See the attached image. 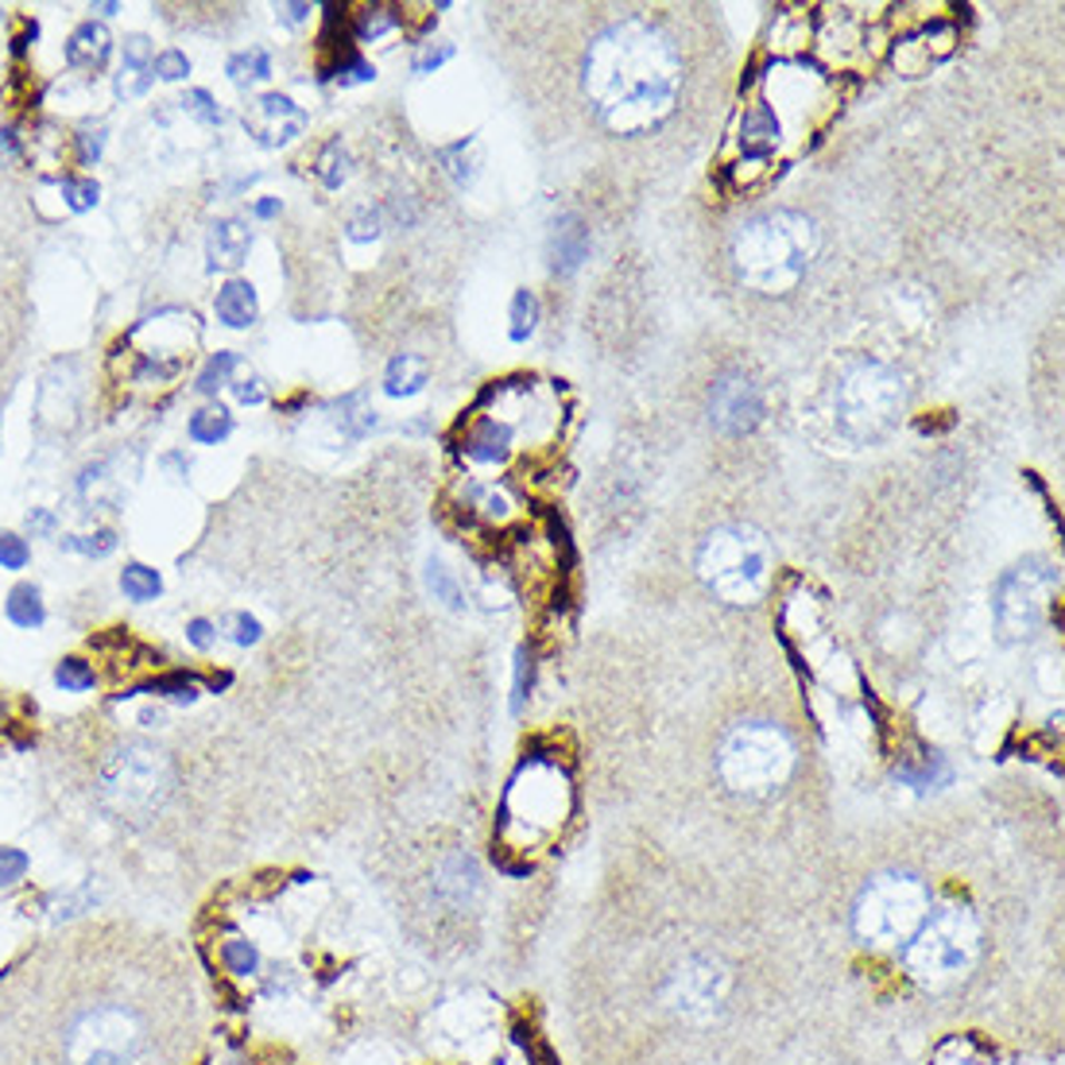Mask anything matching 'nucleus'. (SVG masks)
Instances as JSON below:
<instances>
[{
  "instance_id": "1",
  "label": "nucleus",
  "mask_w": 1065,
  "mask_h": 1065,
  "mask_svg": "<svg viewBox=\"0 0 1065 1065\" xmlns=\"http://www.w3.org/2000/svg\"><path fill=\"white\" fill-rule=\"evenodd\" d=\"M582 82L608 133L636 136L671 117L682 89V55L655 23L624 20L593 39Z\"/></svg>"
},
{
  "instance_id": "2",
  "label": "nucleus",
  "mask_w": 1065,
  "mask_h": 1065,
  "mask_svg": "<svg viewBox=\"0 0 1065 1065\" xmlns=\"http://www.w3.org/2000/svg\"><path fill=\"white\" fill-rule=\"evenodd\" d=\"M818 248L814 222L794 209H775L744 222L733 237L736 275L760 295H786L807 275Z\"/></svg>"
},
{
  "instance_id": "3",
  "label": "nucleus",
  "mask_w": 1065,
  "mask_h": 1065,
  "mask_svg": "<svg viewBox=\"0 0 1065 1065\" xmlns=\"http://www.w3.org/2000/svg\"><path fill=\"white\" fill-rule=\"evenodd\" d=\"M902 411H907V380L899 369L876 356L844 364L829 384V419L837 438L852 446L883 442L899 427Z\"/></svg>"
},
{
  "instance_id": "4",
  "label": "nucleus",
  "mask_w": 1065,
  "mask_h": 1065,
  "mask_svg": "<svg viewBox=\"0 0 1065 1065\" xmlns=\"http://www.w3.org/2000/svg\"><path fill=\"white\" fill-rule=\"evenodd\" d=\"M702 582L729 605H752L771 582V550L752 527H717L697 550Z\"/></svg>"
},
{
  "instance_id": "5",
  "label": "nucleus",
  "mask_w": 1065,
  "mask_h": 1065,
  "mask_svg": "<svg viewBox=\"0 0 1065 1065\" xmlns=\"http://www.w3.org/2000/svg\"><path fill=\"white\" fill-rule=\"evenodd\" d=\"M980 954V926L973 910L965 907H941L922 918L907 941V969L915 980L941 988V984L961 980L973 969Z\"/></svg>"
},
{
  "instance_id": "6",
  "label": "nucleus",
  "mask_w": 1065,
  "mask_h": 1065,
  "mask_svg": "<svg viewBox=\"0 0 1065 1065\" xmlns=\"http://www.w3.org/2000/svg\"><path fill=\"white\" fill-rule=\"evenodd\" d=\"M794 768V748L783 729L752 721L729 733L721 748V779L740 794H763L786 783Z\"/></svg>"
},
{
  "instance_id": "7",
  "label": "nucleus",
  "mask_w": 1065,
  "mask_h": 1065,
  "mask_svg": "<svg viewBox=\"0 0 1065 1065\" xmlns=\"http://www.w3.org/2000/svg\"><path fill=\"white\" fill-rule=\"evenodd\" d=\"M930 915V896L915 876H876L857 899V934L872 946H907Z\"/></svg>"
},
{
  "instance_id": "8",
  "label": "nucleus",
  "mask_w": 1065,
  "mask_h": 1065,
  "mask_svg": "<svg viewBox=\"0 0 1065 1065\" xmlns=\"http://www.w3.org/2000/svg\"><path fill=\"white\" fill-rule=\"evenodd\" d=\"M170 768L167 755L140 740H128L117 752H109L101 768V794L120 814H148L167 799Z\"/></svg>"
},
{
  "instance_id": "9",
  "label": "nucleus",
  "mask_w": 1065,
  "mask_h": 1065,
  "mask_svg": "<svg viewBox=\"0 0 1065 1065\" xmlns=\"http://www.w3.org/2000/svg\"><path fill=\"white\" fill-rule=\"evenodd\" d=\"M1058 582H1062L1058 566L1038 563V558L1012 566V570L999 577L991 608H996V628L1007 644H1015V639H1030L1038 628H1043L1046 608H1051L1054 593H1058Z\"/></svg>"
},
{
  "instance_id": "10",
  "label": "nucleus",
  "mask_w": 1065,
  "mask_h": 1065,
  "mask_svg": "<svg viewBox=\"0 0 1065 1065\" xmlns=\"http://www.w3.org/2000/svg\"><path fill=\"white\" fill-rule=\"evenodd\" d=\"M67 1051L75 1065H136L140 1027L120 1007H97L70 1027Z\"/></svg>"
},
{
  "instance_id": "11",
  "label": "nucleus",
  "mask_w": 1065,
  "mask_h": 1065,
  "mask_svg": "<svg viewBox=\"0 0 1065 1065\" xmlns=\"http://www.w3.org/2000/svg\"><path fill=\"white\" fill-rule=\"evenodd\" d=\"M725 996H729V973H725V965L713 961V957L682 961L678 969L671 973L666 991H663L671 1012L682 1015V1019H690V1023L713 1019V1015L721 1012V1004H725Z\"/></svg>"
},
{
  "instance_id": "12",
  "label": "nucleus",
  "mask_w": 1065,
  "mask_h": 1065,
  "mask_svg": "<svg viewBox=\"0 0 1065 1065\" xmlns=\"http://www.w3.org/2000/svg\"><path fill=\"white\" fill-rule=\"evenodd\" d=\"M306 125H311V113L303 105H295V97L280 94V89L252 97L245 109V133L260 148H287V144H295L306 133Z\"/></svg>"
},
{
  "instance_id": "13",
  "label": "nucleus",
  "mask_w": 1065,
  "mask_h": 1065,
  "mask_svg": "<svg viewBox=\"0 0 1065 1065\" xmlns=\"http://www.w3.org/2000/svg\"><path fill=\"white\" fill-rule=\"evenodd\" d=\"M710 419L721 434H748L755 430V422L763 419V392L755 380H748L744 372H729L713 384L710 395Z\"/></svg>"
},
{
  "instance_id": "14",
  "label": "nucleus",
  "mask_w": 1065,
  "mask_h": 1065,
  "mask_svg": "<svg viewBox=\"0 0 1065 1065\" xmlns=\"http://www.w3.org/2000/svg\"><path fill=\"white\" fill-rule=\"evenodd\" d=\"M736 144L748 164H768V159L783 148V120H779V113L771 109L768 101H752L740 113Z\"/></svg>"
},
{
  "instance_id": "15",
  "label": "nucleus",
  "mask_w": 1065,
  "mask_h": 1065,
  "mask_svg": "<svg viewBox=\"0 0 1065 1065\" xmlns=\"http://www.w3.org/2000/svg\"><path fill=\"white\" fill-rule=\"evenodd\" d=\"M252 252V229L245 217H217L206 237V267L209 272H237Z\"/></svg>"
},
{
  "instance_id": "16",
  "label": "nucleus",
  "mask_w": 1065,
  "mask_h": 1065,
  "mask_svg": "<svg viewBox=\"0 0 1065 1065\" xmlns=\"http://www.w3.org/2000/svg\"><path fill=\"white\" fill-rule=\"evenodd\" d=\"M152 59H156V51H152L148 36L125 39V47H120V75L117 82H113V94H117L120 101H133V97H144L152 89V82H156Z\"/></svg>"
},
{
  "instance_id": "17",
  "label": "nucleus",
  "mask_w": 1065,
  "mask_h": 1065,
  "mask_svg": "<svg viewBox=\"0 0 1065 1065\" xmlns=\"http://www.w3.org/2000/svg\"><path fill=\"white\" fill-rule=\"evenodd\" d=\"M589 256V229L577 214H566L555 222L550 233V272L555 275H574L577 267Z\"/></svg>"
},
{
  "instance_id": "18",
  "label": "nucleus",
  "mask_w": 1065,
  "mask_h": 1065,
  "mask_svg": "<svg viewBox=\"0 0 1065 1065\" xmlns=\"http://www.w3.org/2000/svg\"><path fill=\"white\" fill-rule=\"evenodd\" d=\"M113 55V36L101 20H86L67 39V67L70 70H101Z\"/></svg>"
},
{
  "instance_id": "19",
  "label": "nucleus",
  "mask_w": 1065,
  "mask_h": 1065,
  "mask_svg": "<svg viewBox=\"0 0 1065 1065\" xmlns=\"http://www.w3.org/2000/svg\"><path fill=\"white\" fill-rule=\"evenodd\" d=\"M214 314H217V322H222V326L248 330L252 322H256V314H260L256 287H252L248 280H225L222 287H217Z\"/></svg>"
},
{
  "instance_id": "20",
  "label": "nucleus",
  "mask_w": 1065,
  "mask_h": 1065,
  "mask_svg": "<svg viewBox=\"0 0 1065 1065\" xmlns=\"http://www.w3.org/2000/svg\"><path fill=\"white\" fill-rule=\"evenodd\" d=\"M430 384V361L422 353H395L384 369V392L392 400H411Z\"/></svg>"
},
{
  "instance_id": "21",
  "label": "nucleus",
  "mask_w": 1065,
  "mask_h": 1065,
  "mask_svg": "<svg viewBox=\"0 0 1065 1065\" xmlns=\"http://www.w3.org/2000/svg\"><path fill=\"white\" fill-rule=\"evenodd\" d=\"M4 616L16 624V628H23V632L43 628L47 605H43V593H39V585H31V582L16 585V589L8 593V600H4Z\"/></svg>"
},
{
  "instance_id": "22",
  "label": "nucleus",
  "mask_w": 1065,
  "mask_h": 1065,
  "mask_svg": "<svg viewBox=\"0 0 1065 1065\" xmlns=\"http://www.w3.org/2000/svg\"><path fill=\"white\" fill-rule=\"evenodd\" d=\"M186 434H190V442H198V446H217V442H225V438L233 434V414H229V408H222V403H209V408L194 411L190 422H186Z\"/></svg>"
},
{
  "instance_id": "23",
  "label": "nucleus",
  "mask_w": 1065,
  "mask_h": 1065,
  "mask_svg": "<svg viewBox=\"0 0 1065 1065\" xmlns=\"http://www.w3.org/2000/svg\"><path fill=\"white\" fill-rule=\"evenodd\" d=\"M314 175H319V183L326 186V190H341V186L349 183V175H353V156H349L345 144L330 140L326 148L319 152V159H314Z\"/></svg>"
},
{
  "instance_id": "24",
  "label": "nucleus",
  "mask_w": 1065,
  "mask_h": 1065,
  "mask_svg": "<svg viewBox=\"0 0 1065 1065\" xmlns=\"http://www.w3.org/2000/svg\"><path fill=\"white\" fill-rule=\"evenodd\" d=\"M120 593H125L128 600H136V605H148V600H156L159 593H164V577L144 563H128L125 570H120Z\"/></svg>"
},
{
  "instance_id": "25",
  "label": "nucleus",
  "mask_w": 1065,
  "mask_h": 1065,
  "mask_svg": "<svg viewBox=\"0 0 1065 1065\" xmlns=\"http://www.w3.org/2000/svg\"><path fill=\"white\" fill-rule=\"evenodd\" d=\"M338 427H341V438H349V442H356V438H369L372 430H377V411L364 408V395L353 392L345 395V400L338 403Z\"/></svg>"
},
{
  "instance_id": "26",
  "label": "nucleus",
  "mask_w": 1065,
  "mask_h": 1065,
  "mask_svg": "<svg viewBox=\"0 0 1065 1065\" xmlns=\"http://www.w3.org/2000/svg\"><path fill=\"white\" fill-rule=\"evenodd\" d=\"M539 299H535V291L519 287L516 299H511V326H508V338L516 341V345H524L527 338H535V330H539Z\"/></svg>"
},
{
  "instance_id": "27",
  "label": "nucleus",
  "mask_w": 1065,
  "mask_h": 1065,
  "mask_svg": "<svg viewBox=\"0 0 1065 1065\" xmlns=\"http://www.w3.org/2000/svg\"><path fill=\"white\" fill-rule=\"evenodd\" d=\"M225 75H229L237 86L267 82V78H272V59H267V51H260V47H252V51H237L229 62H225Z\"/></svg>"
},
{
  "instance_id": "28",
  "label": "nucleus",
  "mask_w": 1065,
  "mask_h": 1065,
  "mask_svg": "<svg viewBox=\"0 0 1065 1065\" xmlns=\"http://www.w3.org/2000/svg\"><path fill=\"white\" fill-rule=\"evenodd\" d=\"M59 194H62V202H67L70 214H86V209H94L97 198H101V186H97L94 178H82V175H62Z\"/></svg>"
},
{
  "instance_id": "29",
  "label": "nucleus",
  "mask_w": 1065,
  "mask_h": 1065,
  "mask_svg": "<svg viewBox=\"0 0 1065 1065\" xmlns=\"http://www.w3.org/2000/svg\"><path fill=\"white\" fill-rule=\"evenodd\" d=\"M62 550H75V555H86V558H105L117 550V531H109V527H97V531L89 535H62L59 539Z\"/></svg>"
},
{
  "instance_id": "30",
  "label": "nucleus",
  "mask_w": 1065,
  "mask_h": 1065,
  "mask_svg": "<svg viewBox=\"0 0 1065 1065\" xmlns=\"http://www.w3.org/2000/svg\"><path fill=\"white\" fill-rule=\"evenodd\" d=\"M237 369V353H229V349H217L214 356L206 361V369L198 372V392L202 395H217L225 384H229V372Z\"/></svg>"
},
{
  "instance_id": "31",
  "label": "nucleus",
  "mask_w": 1065,
  "mask_h": 1065,
  "mask_svg": "<svg viewBox=\"0 0 1065 1065\" xmlns=\"http://www.w3.org/2000/svg\"><path fill=\"white\" fill-rule=\"evenodd\" d=\"M427 589L434 593V600H442L446 608H466V593H461V585L453 582V574L446 570L438 558L427 563Z\"/></svg>"
},
{
  "instance_id": "32",
  "label": "nucleus",
  "mask_w": 1065,
  "mask_h": 1065,
  "mask_svg": "<svg viewBox=\"0 0 1065 1065\" xmlns=\"http://www.w3.org/2000/svg\"><path fill=\"white\" fill-rule=\"evenodd\" d=\"M55 682H59L67 694H86V690H94L97 671L86 658H62V663L55 666Z\"/></svg>"
},
{
  "instance_id": "33",
  "label": "nucleus",
  "mask_w": 1065,
  "mask_h": 1065,
  "mask_svg": "<svg viewBox=\"0 0 1065 1065\" xmlns=\"http://www.w3.org/2000/svg\"><path fill=\"white\" fill-rule=\"evenodd\" d=\"M178 105H183L186 117H194L202 128H217L225 120L222 105L214 101V94H209V89H186V97Z\"/></svg>"
},
{
  "instance_id": "34",
  "label": "nucleus",
  "mask_w": 1065,
  "mask_h": 1065,
  "mask_svg": "<svg viewBox=\"0 0 1065 1065\" xmlns=\"http://www.w3.org/2000/svg\"><path fill=\"white\" fill-rule=\"evenodd\" d=\"M392 28H395L392 8H364L353 31H356V43H377V39H384Z\"/></svg>"
},
{
  "instance_id": "35",
  "label": "nucleus",
  "mask_w": 1065,
  "mask_h": 1065,
  "mask_svg": "<svg viewBox=\"0 0 1065 1065\" xmlns=\"http://www.w3.org/2000/svg\"><path fill=\"white\" fill-rule=\"evenodd\" d=\"M469 148H473V144L461 140V144H453V148H446V152H442L446 175L453 178V186H458V190H466V186L477 178V159H466V152H469Z\"/></svg>"
},
{
  "instance_id": "36",
  "label": "nucleus",
  "mask_w": 1065,
  "mask_h": 1065,
  "mask_svg": "<svg viewBox=\"0 0 1065 1065\" xmlns=\"http://www.w3.org/2000/svg\"><path fill=\"white\" fill-rule=\"evenodd\" d=\"M222 628H225V636H229L237 647H252V644H260V639H264V628H260V621H256V616H248V613H229V616H222Z\"/></svg>"
},
{
  "instance_id": "37",
  "label": "nucleus",
  "mask_w": 1065,
  "mask_h": 1065,
  "mask_svg": "<svg viewBox=\"0 0 1065 1065\" xmlns=\"http://www.w3.org/2000/svg\"><path fill=\"white\" fill-rule=\"evenodd\" d=\"M152 75L164 78V82H183V78L190 75V59H186V51H178V47H167V51H159L156 59H152Z\"/></svg>"
},
{
  "instance_id": "38",
  "label": "nucleus",
  "mask_w": 1065,
  "mask_h": 1065,
  "mask_svg": "<svg viewBox=\"0 0 1065 1065\" xmlns=\"http://www.w3.org/2000/svg\"><path fill=\"white\" fill-rule=\"evenodd\" d=\"M31 857L23 849H12V844H0V888H16V883L28 876Z\"/></svg>"
},
{
  "instance_id": "39",
  "label": "nucleus",
  "mask_w": 1065,
  "mask_h": 1065,
  "mask_svg": "<svg viewBox=\"0 0 1065 1065\" xmlns=\"http://www.w3.org/2000/svg\"><path fill=\"white\" fill-rule=\"evenodd\" d=\"M31 563V547L16 531H0V570H23Z\"/></svg>"
},
{
  "instance_id": "40",
  "label": "nucleus",
  "mask_w": 1065,
  "mask_h": 1065,
  "mask_svg": "<svg viewBox=\"0 0 1065 1065\" xmlns=\"http://www.w3.org/2000/svg\"><path fill=\"white\" fill-rule=\"evenodd\" d=\"M333 78H338L341 86L372 82V78H377V67H372V62H364V59H356V55L349 51V55H341V59H338V67H333Z\"/></svg>"
},
{
  "instance_id": "41",
  "label": "nucleus",
  "mask_w": 1065,
  "mask_h": 1065,
  "mask_svg": "<svg viewBox=\"0 0 1065 1065\" xmlns=\"http://www.w3.org/2000/svg\"><path fill=\"white\" fill-rule=\"evenodd\" d=\"M225 965H229L233 973H241V977L256 973V965H260L256 946H248V941H229V946H225Z\"/></svg>"
},
{
  "instance_id": "42",
  "label": "nucleus",
  "mask_w": 1065,
  "mask_h": 1065,
  "mask_svg": "<svg viewBox=\"0 0 1065 1065\" xmlns=\"http://www.w3.org/2000/svg\"><path fill=\"white\" fill-rule=\"evenodd\" d=\"M380 225H384V222H380V209L364 206L361 214H356L353 222H349V241H356V245H361V241H377V237H380Z\"/></svg>"
},
{
  "instance_id": "43",
  "label": "nucleus",
  "mask_w": 1065,
  "mask_h": 1065,
  "mask_svg": "<svg viewBox=\"0 0 1065 1065\" xmlns=\"http://www.w3.org/2000/svg\"><path fill=\"white\" fill-rule=\"evenodd\" d=\"M105 128L97 125V128H82L78 133V159H82V167H94L97 159H101V152H105Z\"/></svg>"
},
{
  "instance_id": "44",
  "label": "nucleus",
  "mask_w": 1065,
  "mask_h": 1065,
  "mask_svg": "<svg viewBox=\"0 0 1065 1065\" xmlns=\"http://www.w3.org/2000/svg\"><path fill=\"white\" fill-rule=\"evenodd\" d=\"M453 59V43H427V51L414 59V75H434L442 62H450Z\"/></svg>"
},
{
  "instance_id": "45",
  "label": "nucleus",
  "mask_w": 1065,
  "mask_h": 1065,
  "mask_svg": "<svg viewBox=\"0 0 1065 1065\" xmlns=\"http://www.w3.org/2000/svg\"><path fill=\"white\" fill-rule=\"evenodd\" d=\"M186 639H190V647H198V652H209V647L217 644V624H209L206 616H194V621L186 624Z\"/></svg>"
},
{
  "instance_id": "46",
  "label": "nucleus",
  "mask_w": 1065,
  "mask_h": 1065,
  "mask_svg": "<svg viewBox=\"0 0 1065 1065\" xmlns=\"http://www.w3.org/2000/svg\"><path fill=\"white\" fill-rule=\"evenodd\" d=\"M233 395H237L241 403H264L267 388L260 377H245V380H233Z\"/></svg>"
},
{
  "instance_id": "47",
  "label": "nucleus",
  "mask_w": 1065,
  "mask_h": 1065,
  "mask_svg": "<svg viewBox=\"0 0 1065 1065\" xmlns=\"http://www.w3.org/2000/svg\"><path fill=\"white\" fill-rule=\"evenodd\" d=\"M55 524H59V519H55L51 511H43V508L28 511V531L31 535H55Z\"/></svg>"
},
{
  "instance_id": "48",
  "label": "nucleus",
  "mask_w": 1065,
  "mask_h": 1065,
  "mask_svg": "<svg viewBox=\"0 0 1065 1065\" xmlns=\"http://www.w3.org/2000/svg\"><path fill=\"white\" fill-rule=\"evenodd\" d=\"M311 12L314 8L311 4H283V8H275V16H280L287 28H295V23H306L311 20Z\"/></svg>"
},
{
  "instance_id": "49",
  "label": "nucleus",
  "mask_w": 1065,
  "mask_h": 1065,
  "mask_svg": "<svg viewBox=\"0 0 1065 1065\" xmlns=\"http://www.w3.org/2000/svg\"><path fill=\"white\" fill-rule=\"evenodd\" d=\"M16 156H20V136H16V128H0V164Z\"/></svg>"
},
{
  "instance_id": "50",
  "label": "nucleus",
  "mask_w": 1065,
  "mask_h": 1065,
  "mask_svg": "<svg viewBox=\"0 0 1065 1065\" xmlns=\"http://www.w3.org/2000/svg\"><path fill=\"white\" fill-rule=\"evenodd\" d=\"M280 209H283V202H280V198H260L256 206H252V214H256L260 222H272V217L280 214Z\"/></svg>"
},
{
  "instance_id": "51",
  "label": "nucleus",
  "mask_w": 1065,
  "mask_h": 1065,
  "mask_svg": "<svg viewBox=\"0 0 1065 1065\" xmlns=\"http://www.w3.org/2000/svg\"><path fill=\"white\" fill-rule=\"evenodd\" d=\"M36 36H39V23H28V28H23V36L12 43V51L23 55V51H28V43H36Z\"/></svg>"
},
{
  "instance_id": "52",
  "label": "nucleus",
  "mask_w": 1065,
  "mask_h": 1065,
  "mask_svg": "<svg viewBox=\"0 0 1065 1065\" xmlns=\"http://www.w3.org/2000/svg\"><path fill=\"white\" fill-rule=\"evenodd\" d=\"M140 725H148V729L164 725V713H159V710H144V713H140Z\"/></svg>"
},
{
  "instance_id": "53",
  "label": "nucleus",
  "mask_w": 1065,
  "mask_h": 1065,
  "mask_svg": "<svg viewBox=\"0 0 1065 1065\" xmlns=\"http://www.w3.org/2000/svg\"><path fill=\"white\" fill-rule=\"evenodd\" d=\"M94 12H101V16H113V12H120V4H94Z\"/></svg>"
}]
</instances>
